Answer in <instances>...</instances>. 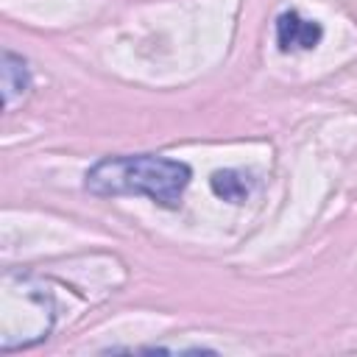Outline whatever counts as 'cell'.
<instances>
[{
    "mask_svg": "<svg viewBox=\"0 0 357 357\" xmlns=\"http://www.w3.org/2000/svg\"><path fill=\"white\" fill-rule=\"evenodd\" d=\"M324 31L318 22L304 20L298 11H284L276 20V39L282 50H312L321 42Z\"/></svg>",
    "mask_w": 357,
    "mask_h": 357,
    "instance_id": "cell-2",
    "label": "cell"
},
{
    "mask_svg": "<svg viewBox=\"0 0 357 357\" xmlns=\"http://www.w3.org/2000/svg\"><path fill=\"white\" fill-rule=\"evenodd\" d=\"M31 78H28V67L20 56L14 53H3V103L11 106L17 95H22L28 89Z\"/></svg>",
    "mask_w": 357,
    "mask_h": 357,
    "instance_id": "cell-3",
    "label": "cell"
},
{
    "mask_svg": "<svg viewBox=\"0 0 357 357\" xmlns=\"http://www.w3.org/2000/svg\"><path fill=\"white\" fill-rule=\"evenodd\" d=\"M212 192L223 201H243L248 195V184L237 170H218L212 173Z\"/></svg>",
    "mask_w": 357,
    "mask_h": 357,
    "instance_id": "cell-4",
    "label": "cell"
},
{
    "mask_svg": "<svg viewBox=\"0 0 357 357\" xmlns=\"http://www.w3.org/2000/svg\"><path fill=\"white\" fill-rule=\"evenodd\" d=\"M190 167L184 162L137 153L106 156L86 170V190L92 195H148L159 206H178L184 187L190 184Z\"/></svg>",
    "mask_w": 357,
    "mask_h": 357,
    "instance_id": "cell-1",
    "label": "cell"
}]
</instances>
